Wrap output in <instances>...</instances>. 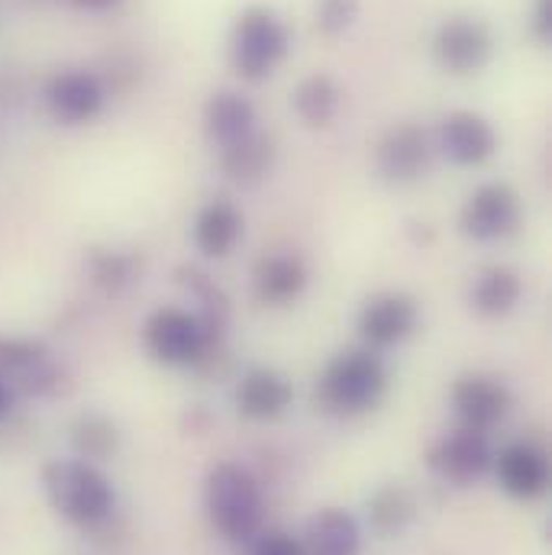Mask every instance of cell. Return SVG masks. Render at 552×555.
<instances>
[{
  "instance_id": "obj_1",
  "label": "cell",
  "mask_w": 552,
  "mask_h": 555,
  "mask_svg": "<svg viewBox=\"0 0 552 555\" xmlns=\"http://www.w3.org/2000/svg\"><path fill=\"white\" fill-rule=\"evenodd\" d=\"M42 491L52 511L81 530H94L111 520L117 491L111 478L88 459H52L42 468Z\"/></svg>"
},
{
  "instance_id": "obj_2",
  "label": "cell",
  "mask_w": 552,
  "mask_h": 555,
  "mask_svg": "<svg viewBox=\"0 0 552 555\" xmlns=\"http://www.w3.org/2000/svg\"><path fill=\"white\" fill-rule=\"evenodd\" d=\"M204 511L223 540L249 543L262 533L266 501L259 481L236 462H220L204 481Z\"/></svg>"
},
{
  "instance_id": "obj_3",
  "label": "cell",
  "mask_w": 552,
  "mask_h": 555,
  "mask_svg": "<svg viewBox=\"0 0 552 555\" xmlns=\"http://www.w3.org/2000/svg\"><path fill=\"white\" fill-rule=\"evenodd\" d=\"M388 391V369L375 349H346L336 352L317 385L320 404L330 414L356 416L382 404Z\"/></svg>"
},
{
  "instance_id": "obj_4",
  "label": "cell",
  "mask_w": 552,
  "mask_h": 555,
  "mask_svg": "<svg viewBox=\"0 0 552 555\" xmlns=\"http://www.w3.org/2000/svg\"><path fill=\"white\" fill-rule=\"evenodd\" d=\"M291 52V33L269 7H246L230 33V65L243 81H262Z\"/></svg>"
},
{
  "instance_id": "obj_5",
  "label": "cell",
  "mask_w": 552,
  "mask_h": 555,
  "mask_svg": "<svg viewBox=\"0 0 552 555\" xmlns=\"http://www.w3.org/2000/svg\"><path fill=\"white\" fill-rule=\"evenodd\" d=\"M142 346L155 362L184 369L204 359L210 349V330L197 313L184 307H158L142 323Z\"/></svg>"
},
{
  "instance_id": "obj_6",
  "label": "cell",
  "mask_w": 552,
  "mask_h": 555,
  "mask_svg": "<svg viewBox=\"0 0 552 555\" xmlns=\"http://www.w3.org/2000/svg\"><path fill=\"white\" fill-rule=\"evenodd\" d=\"M459 227L475 243L508 240L521 227V197H517V191L511 184H504V181L478 184L465 197V204L459 210Z\"/></svg>"
},
{
  "instance_id": "obj_7",
  "label": "cell",
  "mask_w": 552,
  "mask_h": 555,
  "mask_svg": "<svg viewBox=\"0 0 552 555\" xmlns=\"http://www.w3.org/2000/svg\"><path fill=\"white\" fill-rule=\"evenodd\" d=\"M495 36L478 16H449L433 33V59L452 75H475L488 65Z\"/></svg>"
},
{
  "instance_id": "obj_8",
  "label": "cell",
  "mask_w": 552,
  "mask_h": 555,
  "mask_svg": "<svg viewBox=\"0 0 552 555\" xmlns=\"http://www.w3.org/2000/svg\"><path fill=\"white\" fill-rule=\"evenodd\" d=\"M46 111L62 127H85L101 117L107 104L104 81L88 68H62L46 85Z\"/></svg>"
},
{
  "instance_id": "obj_9",
  "label": "cell",
  "mask_w": 552,
  "mask_h": 555,
  "mask_svg": "<svg viewBox=\"0 0 552 555\" xmlns=\"http://www.w3.org/2000/svg\"><path fill=\"white\" fill-rule=\"evenodd\" d=\"M420 323V307L411 294L401 291H382L369 297L359 310V336L369 343V349H388L414 336Z\"/></svg>"
},
{
  "instance_id": "obj_10",
  "label": "cell",
  "mask_w": 552,
  "mask_h": 555,
  "mask_svg": "<svg viewBox=\"0 0 552 555\" xmlns=\"http://www.w3.org/2000/svg\"><path fill=\"white\" fill-rule=\"evenodd\" d=\"M495 462V449L488 442V436L482 429H468L459 426L455 433L442 436L433 449H429V468L452 485H472L478 481Z\"/></svg>"
},
{
  "instance_id": "obj_11",
  "label": "cell",
  "mask_w": 552,
  "mask_h": 555,
  "mask_svg": "<svg viewBox=\"0 0 552 555\" xmlns=\"http://www.w3.org/2000/svg\"><path fill=\"white\" fill-rule=\"evenodd\" d=\"M429 162H433V139L416 124H401L388 130L378 142V155H375L378 175L391 184H411L423 178Z\"/></svg>"
},
{
  "instance_id": "obj_12",
  "label": "cell",
  "mask_w": 552,
  "mask_h": 555,
  "mask_svg": "<svg viewBox=\"0 0 552 555\" xmlns=\"http://www.w3.org/2000/svg\"><path fill=\"white\" fill-rule=\"evenodd\" d=\"M498 485L504 494L517 498V501H537L547 494L550 488V459L540 446L534 442H514L504 446L495 462H491Z\"/></svg>"
},
{
  "instance_id": "obj_13",
  "label": "cell",
  "mask_w": 552,
  "mask_h": 555,
  "mask_svg": "<svg viewBox=\"0 0 552 555\" xmlns=\"http://www.w3.org/2000/svg\"><path fill=\"white\" fill-rule=\"evenodd\" d=\"M452 408H455V416L462 420V426L488 433L491 426H498L504 420V414H508L511 391H508V385L501 378L472 372V375L455 378V385H452Z\"/></svg>"
},
{
  "instance_id": "obj_14",
  "label": "cell",
  "mask_w": 552,
  "mask_h": 555,
  "mask_svg": "<svg viewBox=\"0 0 552 555\" xmlns=\"http://www.w3.org/2000/svg\"><path fill=\"white\" fill-rule=\"evenodd\" d=\"M439 149L452 165L478 168L498 152V130L472 111H452L439 124Z\"/></svg>"
},
{
  "instance_id": "obj_15",
  "label": "cell",
  "mask_w": 552,
  "mask_h": 555,
  "mask_svg": "<svg viewBox=\"0 0 552 555\" xmlns=\"http://www.w3.org/2000/svg\"><path fill=\"white\" fill-rule=\"evenodd\" d=\"M243 214L236 204H230L227 197H217L210 204H204L194 217V227H191V240H194V249L204 256V259H227L240 240H243Z\"/></svg>"
},
{
  "instance_id": "obj_16",
  "label": "cell",
  "mask_w": 552,
  "mask_h": 555,
  "mask_svg": "<svg viewBox=\"0 0 552 555\" xmlns=\"http://www.w3.org/2000/svg\"><path fill=\"white\" fill-rule=\"evenodd\" d=\"M0 375L13 385V391H52L55 388V372L49 365V352L20 336H0Z\"/></svg>"
},
{
  "instance_id": "obj_17",
  "label": "cell",
  "mask_w": 552,
  "mask_h": 555,
  "mask_svg": "<svg viewBox=\"0 0 552 555\" xmlns=\"http://www.w3.org/2000/svg\"><path fill=\"white\" fill-rule=\"evenodd\" d=\"M294 388L275 369H249L236 385V408L246 420L269 423L291 408Z\"/></svg>"
},
{
  "instance_id": "obj_18",
  "label": "cell",
  "mask_w": 552,
  "mask_h": 555,
  "mask_svg": "<svg viewBox=\"0 0 552 555\" xmlns=\"http://www.w3.org/2000/svg\"><path fill=\"white\" fill-rule=\"evenodd\" d=\"M304 555H359L362 553V527L349 511L326 507L307 520Z\"/></svg>"
},
{
  "instance_id": "obj_19",
  "label": "cell",
  "mask_w": 552,
  "mask_h": 555,
  "mask_svg": "<svg viewBox=\"0 0 552 555\" xmlns=\"http://www.w3.org/2000/svg\"><path fill=\"white\" fill-rule=\"evenodd\" d=\"M204 130L220 149L256 133V107L240 91H217L204 107Z\"/></svg>"
},
{
  "instance_id": "obj_20",
  "label": "cell",
  "mask_w": 552,
  "mask_h": 555,
  "mask_svg": "<svg viewBox=\"0 0 552 555\" xmlns=\"http://www.w3.org/2000/svg\"><path fill=\"white\" fill-rule=\"evenodd\" d=\"M307 266L294 256V253H278V256H266L256 266V297L269 307H287L294 304L304 287H307Z\"/></svg>"
},
{
  "instance_id": "obj_21",
  "label": "cell",
  "mask_w": 552,
  "mask_h": 555,
  "mask_svg": "<svg viewBox=\"0 0 552 555\" xmlns=\"http://www.w3.org/2000/svg\"><path fill=\"white\" fill-rule=\"evenodd\" d=\"M521 294H524V281L514 269L491 266L475 275L472 291H468V304L478 317L498 320V317H508L521 304Z\"/></svg>"
},
{
  "instance_id": "obj_22",
  "label": "cell",
  "mask_w": 552,
  "mask_h": 555,
  "mask_svg": "<svg viewBox=\"0 0 552 555\" xmlns=\"http://www.w3.org/2000/svg\"><path fill=\"white\" fill-rule=\"evenodd\" d=\"M343 104V94H339V85L323 75V72H313L307 78L297 81L294 94H291V107L297 114V120L310 130H323L333 124L336 111Z\"/></svg>"
},
{
  "instance_id": "obj_23",
  "label": "cell",
  "mask_w": 552,
  "mask_h": 555,
  "mask_svg": "<svg viewBox=\"0 0 552 555\" xmlns=\"http://www.w3.org/2000/svg\"><path fill=\"white\" fill-rule=\"evenodd\" d=\"M416 517V498L411 488L391 481L372 491L369 498V524L378 537H401Z\"/></svg>"
},
{
  "instance_id": "obj_24",
  "label": "cell",
  "mask_w": 552,
  "mask_h": 555,
  "mask_svg": "<svg viewBox=\"0 0 552 555\" xmlns=\"http://www.w3.org/2000/svg\"><path fill=\"white\" fill-rule=\"evenodd\" d=\"M272 139L262 137L259 130L253 137L240 139L227 149H220V165L230 178L236 181H259L272 168Z\"/></svg>"
},
{
  "instance_id": "obj_25",
  "label": "cell",
  "mask_w": 552,
  "mask_h": 555,
  "mask_svg": "<svg viewBox=\"0 0 552 555\" xmlns=\"http://www.w3.org/2000/svg\"><path fill=\"white\" fill-rule=\"evenodd\" d=\"M72 446H75L78 459L104 462L120 449V429L111 416L88 411L72 423Z\"/></svg>"
},
{
  "instance_id": "obj_26",
  "label": "cell",
  "mask_w": 552,
  "mask_h": 555,
  "mask_svg": "<svg viewBox=\"0 0 552 555\" xmlns=\"http://www.w3.org/2000/svg\"><path fill=\"white\" fill-rule=\"evenodd\" d=\"M359 16V0H317V29L323 36H343Z\"/></svg>"
},
{
  "instance_id": "obj_27",
  "label": "cell",
  "mask_w": 552,
  "mask_h": 555,
  "mask_svg": "<svg viewBox=\"0 0 552 555\" xmlns=\"http://www.w3.org/2000/svg\"><path fill=\"white\" fill-rule=\"evenodd\" d=\"M249 555H304V546H300V540H294L281 530H269V533L253 537Z\"/></svg>"
},
{
  "instance_id": "obj_28",
  "label": "cell",
  "mask_w": 552,
  "mask_h": 555,
  "mask_svg": "<svg viewBox=\"0 0 552 555\" xmlns=\"http://www.w3.org/2000/svg\"><path fill=\"white\" fill-rule=\"evenodd\" d=\"M530 29L537 36V42L550 46L552 42V0H534L530 10Z\"/></svg>"
},
{
  "instance_id": "obj_29",
  "label": "cell",
  "mask_w": 552,
  "mask_h": 555,
  "mask_svg": "<svg viewBox=\"0 0 552 555\" xmlns=\"http://www.w3.org/2000/svg\"><path fill=\"white\" fill-rule=\"evenodd\" d=\"M13 401H16V391H13V385L0 375V423L10 416V411H13Z\"/></svg>"
},
{
  "instance_id": "obj_30",
  "label": "cell",
  "mask_w": 552,
  "mask_h": 555,
  "mask_svg": "<svg viewBox=\"0 0 552 555\" xmlns=\"http://www.w3.org/2000/svg\"><path fill=\"white\" fill-rule=\"evenodd\" d=\"M78 10H88V13H107L114 7H120L124 0H72Z\"/></svg>"
}]
</instances>
